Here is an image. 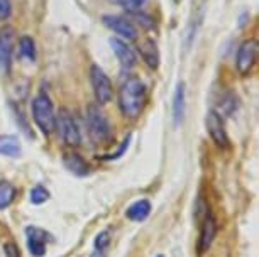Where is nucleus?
I'll return each mask as SVG.
<instances>
[{
  "mask_svg": "<svg viewBox=\"0 0 259 257\" xmlns=\"http://www.w3.org/2000/svg\"><path fill=\"white\" fill-rule=\"evenodd\" d=\"M146 105V85L138 76L127 78L119 88V109L127 119H138Z\"/></svg>",
  "mask_w": 259,
  "mask_h": 257,
  "instance_id": "nucleus-1",
  "label": "nucleus"
},
{
  "mask_svg": "<svg viewBox=\"0 0 259 257\" xmlns=\"http://www.w3.org/2000/svg\"><path fill=\"white\" fill-rule=\"evenodd\" d=\"M32 119L42 134L50 135L55 130L56 115L50 96L41 93L32 100Z\"/></svg>",
  "mask_w": 259,
  "mask_h": 257,
  "instance_id": "nucleus-2",
  "label": "nucleus"
},
{
  "mask_svg": "<svg viewBox=\"0 0 259 257\" xmlns=\"http://www.w3.org/2000/svg\"><path fill=\"white\" fill-rule=\"evenodd\" d=\"M87 127H89L90 139L94 144H102L109 139L110 125L99 105L92 104L87 107Z\"/></svg>",
  "mask_w": 259,
  "mask_h": 257,
  "instance_id": "nucleus-3",
  "label": "nucleus"
},
{
  "mask_svg": "<svg viewBox=\"0 0 259 257\" xmlns=\"http://www.w3.org/2000/svg\"><path fill=\"white\" fill-rule=\"evenodd\" d=\"M55 129H58V134H60V137L65 144L73 145V147H75V145H80L81 134L75 122V117L71 115L70 110H66V109L60 110V114L56 115Z\"/></svg>",
  "mask_w": 259,
  "mask_h": 257,
  "instance_id": "nucleus-4",
  "label": "nucleus"
},
{
  "mask_svg": "<svg viewBox=\"0 0 259 257\" xmlns=\"http://www.w3.org/2000/svg\"><path fill=\"white\" fill-rule=\"evenodd\" d=\"M90 81H92V88H94L97 104L99 105L109 104L112 96H114V86H112V81L107 76V73L100 66L94 65L90 68Z\"/></svg>",
  "mask_w": 259,
  "mask_h": 257,
  "instance_id": "nucleus-5",
  "label": "nucleus"
},
{
  "mask_svg": "<svg viewBox=\"0 0 259 257\" xmlns=\"http://www.w3.org/2000/svg\"><path fill=\"white\" fill-rule=\"evenodd\" d=\"M257 51H259V44L256 39H247L239 46L236 56V68L239 75L247 76L254 70L257 61Z\"/></svg>",
  "mask_w": 259,
  "mask_h": 257,
  "instance_id": "nucleus-6",
  "label": "nucleus"
},
{
  "mask_svg": "<svg viewBox=\"0 0 259 257\" xmlns=\"http://www.w3.org/2000/svg\"><path fill=\"white\" fill-rule=\"evenodd\" d=\"M16 41V29L11 26L0 29V71L7 73L11 70V60Z\"/></svg>",
  "mask_w": 259,
  "mask_h": 257,
  "instance_id": "nucleus-7",
  "label": "nucleus"
},
{
  "mask_svg": "<svg viewBox=\"0 0 259 257\" xmlns=\"http://www.w3.org/2000/svg\"><path fill=\"white\" fill-rule=\"evenodd\" d=\"M205 124H207V132L210 134V137L219 147H229V135L226 130V125H224V120L221 117V114L215 112V110H210L207 114V119H205Z\"/></svg>",
  "mask_w": 259,
  "mask_h": 257,
  "instance_id": "nucleus-8",
  "label": "nucleus"
},
{
  "mask_svg": "<svg viewBox=\"0 0 259 257\" xmlns=\"http://www.w3.org/2000/svg\"><path fill=\"white\" fill-rule=\"evenodd\" d=\"M104 24L112 29L117 36L122 37V41H136L138 39V29L129 19L119 16H104Z\"/></svg>",
  "mask_w": 259,
  "mask_h": 257,
  "instance_id": "nucleus-9",
  "label": "nucleus"
},
{
  "mask_svg": "<svg viewBox=\"0 0 259 257\" xmlns=\"http://www.w3.org/2000/svg\"><path fill=\"white\" fill-rule=\"evenodd\" d=\"M110 47H112V51H114V55L117 56V60H119L122 68H125V70H131V68L136 66L138 60H136L134 51L131 49L129 46H127L125 41L119 39V37H112V39H110Z\"/></svg>",
  "mask_w": 259,
  "mask_h": 257,
  "instance_id": "nucleus-10",
  "label": "nucleus"
},
{
  "mask_svg": "<svg viewBox=\"0 0 259 257\" xmlns=\"http://www.w3.org/2000/svg\"><path fill=\"white\" fill-rule=\"evenodd\" d=\"M27 234V247L29 252L34 257H42L46 254V240H48V234L45 230L36 229V227H27L26 229Z\"/></svg>",
  "mask_w": 259,
  "mask_h": 257,
  "instance_id": "nucleus-11",
  "label": "nucleus"
},
{
  "mask_svg": "<svg viewBox=\"0 0 259 257\" xmlns=\"http://www.w3.org/2000/svg\"><path fill=\"white\" fill-rule=\"evenodd\" d=\"M139 55L151 70H158L159 68V61H161L159 49H158V44H156L153 39H144L143 42H141Z\"/></svg>",
  "mask_w": 259,
  "mask_h": 257,
  "instance_id": "nucleus-12",
  "label": "nucleus"
},
{
  "mask_svg": "<svg viewBox=\"0 0 259 257\" xmlns=\"http://www.w3.org/2000/svg\"><path fill=\"white\" fill-rule=\"evenodd\" d=\"M215 234H217V224L210 215L205 217L203 225H202V232H200V242H198V249L200 252H207L212 245V242L215 239Z\"/></svg>",
  "mask_w": 259,
  "mask_h": 257,
  "instance_id": "nucleus-13",
  "label": "nucleus"
},
{
  "mask_svg": "<svg viewBox=\"0 0 259 257\" xmlns=\"http://www.w3.org/2000/svg\"><path fill=\"white\" fill-rule=\"evenodd\" d=\"M63 164L70 173L76 174V176H85L89 173V164L83 161V158L76 152H65L63 156Z\"/></svg>",
  "mask_w": 259,
  "mask_h": 257,
  "instance_id": "nucleus-14",
  "label": "nucleus"
},
{
  "mask_svg": "<svg viewBox=\"0 0 259 257\" xmlns=\"http://www.w3.org/2000/svg\"><path fill=\"white\" fill-rule=\"evenodd\" d=\"M21 151L22 147L17 137H14V135H0V156L17 158Z\"/></svg>",
  "mask_w": 259,
  "mask_h": 257,
  "instance_id": "nucleus-15",
  "label": "nucleus"
},
{
  "mask_svg": "<svg viewBox=\"0 0 259 257\" xmlns=\"http://www.w3.org/2000/svg\"><path fill=\"white\" fill-rule=\"evenodd\" d=\"M185 117V83H180L177 86L173 96V120L175 125H180Z\"/></svg>",
  "mask_w": 259,
  "mask_h": 257,
  "instance_id": "nucleus-16",
  "label": "nucleus"
},
{
  "mask_svg": "<svg viewBox=\"0 0 259 257\" xmlns=\"http://www.w3.org/2000/svg\"><path fill=\"white\" fill-rule=\"evenodd\" d=\"M149 213H151V203L148 200H139L127 208L125 215L127 218H131L134 222H143L149 217Z\"/></svg>",
  "mask_w": 259,
  "mask_h": 257,
  "instance_id": "nucleus-17",
  "label": "nucleus"
},
{
  "mask_svg": "<svg viewBox=\"0 0 259 257\" xmlns=\"http://www.w3.org/2000/svg\"><path fill=\"white\" fill-rule=\"evenodd\" d=\"M16 198V188L9 181H0V210L11 207Z\"/></svg>",
  "mask_w": 259,
  "mask_h": 257,
  "instance_id": "nucleus-18",
  "label": "nucleus"
},
{
  "mask_svg": "<svg viewBox=\"0 0 259 257\" xmlns=\"http://www.w3.org/2000/svg\"><path fill=\"white\" fill-rule=\"evenodd\" d=\"M19 51L24 58H27L29 61H34L36 60V44H34L32 37L29 36H22L19 39Z\"/></svg>",
  "mask_w": 259,
  "mask_h": 257,
  "instance_id": "nucleus-19",
  "label": "nucleus"
},
{
  "mask_svg": "<svg viewBox=\"0 0 259 257\" xmlns=\"http://www.w3.org/2000/svg\"><path fill=\"white\" fill-rule=\"evenodd\" d=\"M236 109H237V96L232 95V93L224 96L222 104H221V107H219V110H221L222 114H226V115H231Z\"/></svg>",
  "mask_w": 259,
  "mask_h": 257,
  "instance_id": "nucleus-20",
  "label": "nucleus"
},
{
  "mask_svg": "<svg viewBox=\"0 0 259 257\" xmlns=\"http://www.w3.org/2000/svg\"><path fill=\"white\" fill-rule=\"evenodd\" d=\"M119 4L124 7L125 12L138 14L143 11V7L146 6V0H119Z\"/></svg>",
  "mask_w": 259,
  "mask_h": 257,
  "instance_id": "nucleus-21",
  "label": "nucleus"
},
{
  "mask_svg": "<svg viewBox=\"0 0 259 257\" xmlns=\"http://www.w3.org/2000/svg\"><path fill=\"white\" fill-rule=\"evenodd\" d=\"M48 198H50V191H48L46 188H42V186L32 188V191H31V201L34 203V205H41V203L48 201Z\"/></svg>",
  "mask_w": 259,
  "mask_h": 257,
  "instance_id": "nucleus-22",
  "label": "nucleus"
},
{
  "mask_svg": "<svg viewBox=\"0 0 259 257\" xmlns=\"http://www.w3.org/2000/svg\"><path fill=\"white\" fill-rule=\"evenodd\" d=\"M110 244V232H100L99 235H97V239H95V250H97V254L99 252H105V249L109 247Z\"/></svg>",
  "mask_w": 259,
  "mask_h": 257,
  "instance_id": "nucleus-23",
  "label": "nucleus"
},
{
  "mask_svg": "<svg viewBox=\"0 0 259 257\" xmlns=\"http://www.w3.org/2000/svg\"><path fill=\"white\" fill-rule=\"evenodd\" d=\"M12 16V4L11 0H0V21H6Z\"/></svg>",
  "mask_w": 259,
  "mask_h": 257,
  "instance_id": "nucleus-24",
  "label": "nucleus"
},
{
  "mask_svg": "<svg viewBox=\"0 0 259 257\" xmlns=\"http://www.w3.org/2000/svg\"><path fill=\"white\" fill-rule=\"evenodd\" d=\"M173 2H175V4H180V2H182V0H173Z\"/></svg>",
  "mask_w": 259,
  "mask_h": 257,
  "instance_id": "nucleus-25",
  "label": "nucleus"
},
{
  "mask_svg": "<svg viewBox=\"0 0 259 257\" xmlns=\"http://www.w3.org/2000/svg\"><path fill=\"white\" fill-rule=\"evenodd\" d=\"M112 2H119V0H112Z\"/></svg>",
  "mask_w": 259,
  "mask_h": 257,
  "instance_id": "nucleus-26",
  "label": "nucleus"
},
{
  "mask_svg": "<svg viewBox=\"0 0 259 257\" xmlns=\"http://www.w3.org/2000/svg\"><path fill=\"white\" fill-rule=\"evenodd\" d=\"M158 257H163V255H158Z\"/></svg>",
  "mask_w": 259,
  "mask_h": 257,
  "instance_id": "nucleus-27",
  "label": "nucleus"
}]
</instances>
